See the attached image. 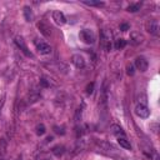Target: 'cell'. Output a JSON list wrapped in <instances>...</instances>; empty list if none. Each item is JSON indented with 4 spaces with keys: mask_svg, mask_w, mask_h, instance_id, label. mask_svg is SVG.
<instances>
[{
    "mask_svg": "<svg viewBox=\"0 0 160 160\" xmlns=\"http://www.w3.org/2000/svg\"><path fill=\"white\" fill-rule=\"evenodd\" d=\"M71 61H72V64L75 65V68H78V69H82V68L85 66V60H84V58H82L80 54L72 55Z\"/></svg>",
    "mask_w": 160,
    "mask_h": 160,
    "instance_id": "30bf717a",
    "label": "cell"
},
{
    "mask_svg": "<svg viewBox=\"0 0 160 160\" xmlns=\"http://www.w3.org/2000/svg\"><path fill=\"white\" fill-rule=\"evenodd\" d=\"M22 12H24V18H25V20L28 22H31L34 20V12H32V10H31L30 6H24Z\"/></svg>",
    "mask_w": 160,
    "mask_h": 160,
    "instance_id": "7c38bea8",
    "label": "cell"
},
{
    "mask_svg": "<svg viewBox=\"0 0 160 160\" xmlns=\"http://www.w3.org/2000/svg\"><path fill=\"white\" fill-rule=\"evenodd\" d=\"M4 102H5V96H2V98L0 99V112H1V109H2V106H4Z\"/></svg>",
    "mask_w": 160,
    "mask_h": 160,
    "instance_id": "484cf974",
    "label": "cell"
},
{
    "mask_svg": "<svg viewBox=\"0 0 160 160\" xmlns=\"http://www.w3.org/2000/svg\"><path fill=\"white\" fill-rule=\"evenodd\" d=\"M38 29H39L40 32H41L44 36H46V38H49V36L51 35V28H50V25H49L45 20H40V21L38 22Z\"/></svg>",
    "mask_w": 160,
    "mask_h": 160,
    "instance_id": "5b68a950",
    "label": "cell"
},
{
    "mask_svg": "<svg viewBox=\"0 0 160 160\" xmlns=\"http://www.w3.org/2000/svg\"><path fill=\"white\" fill-rule=\"evenodd\" d=\"M155 160H160V158H159V156L156 155V156H155Z\"/></svg>",
    "mask_w": 160,
    "mask_h": 160,
    "instance_id": "83f0119b",
    "label": "cell"
},
{
    "mask_svg": "<svg viewBox=\"0 0 160 160\" xmlns=\"http://www.w3.org/2000/svg\"><path fill=\"white\" fill-rule=\"evenodd\" d=\"M46 132V129H45V125L44 124H39L38 126H36V135H39V136H41V135H44Z\"/></svg>",
    "mask_w": 160,
    "mask_h": 160,
    "instance_id": "d6986e66",
    "label": "cell"
},
{
    "mask_svg": "<svg viewBox=\"0 0 160 160\" xmlns=\"http://www.w3.org/2000/svg\"><path fill=\"white\" fill-rule=\"evenodd\" d=\"M144 35L139 31H131L130 32V44L131 45H140L142 41H144Z\"/></svg>",
    "mask_w": 160,
    "mask_h": 160,
    "instance_id": "8992f818",
    "label": "cell"
},
{
    "mask_svg": "<svg viewBox=\"0 0 160 160\" xmlns=\"http://www.w3.org/2000/svg\"><path fill=\"white\" fill-rule=\"evenodd\" d=\"M140 8H141V4H140V2L130 4V5L126 8V11H129V12H136V11L140 10Z\"/></svg>",
    "mask_w": 160,
    "mask_h": 160,
    "instance_id": "2e32d148",
    "label": "cell"
},
{
    "mask_svg": "<svg viewBox=\"0 0 160 160\" xmlns=\"http://www.w3.org/2000/svg\"><path fill=\"white\" fill-rule=\"evenodd\" d=\"M52 20H54L58 25H64V24L66 22V16L64 15L62 11L55 10V11H52Z\"/></svg>",
    "mask_w": 160,
    "mask_h": 160,
    "instance_id": "ba28073f",
    "label": "cell"
},
{
    "mask_svg": "<svg viewBox=\"0 0 160 160\" xmlns=\"http://www.w3.org/2000/svg\"><path fill=\"white\" fill-rule=\"evenodd\" d=\"M94 86H95L94 82L88 84V85H86V94H92V91H94Z\"/></svg>",
    "mask_w": 160,
    "mask_h": 160,
    "instance_id": "603a6c76",
    "label": "cell"
},
{
    "mask_svg": "<svg viewBox=\"0 0 160 160\" xmlns=\"http://www.w3.org/2000/svg\"><path fill=\"white\" fill-rule=\"evenodd\" d=\"M36 49L40 54H44V55H48L51 52V46L44 41H40V42H36Z\"/></svg>",
    "mask_w": 160,
    "mask_h": 160,
    "instance_id": "9c48e42d",
    "label": "cell"
},
{
    "mask_svg": "<svg viewBox=\"0 0 160 160\" xmlns=\"http://www.w3.org/2000/svg\"><path fill=\"white\" fill-rule=\"evenodd\" d=\"M14 41H15L16 46H18L28 58H32V54L29 51V49H28V46H26V44H25V41H24V39H22L21 36H16V38L14 39Z\"/></svg>",
    "mask_w": 160,
    "mask_h": 160,
    "instance_id": "3957f363",
    "label": "cell"
},
{
    "mask_svg": "<svg viewBox=\"0 0 160 160\" xmlns=\"http://www.w3.org/2000/svg\"><path fill=\"white\" fill-rule=\"evenodd\" d=\"M85 5H89V6H104L105 5V2H102V1H82Z\"/></svg>",
    "mask_w": 160,
    "mask_h": 160,
    "instance_id": "ffe728a7",
    "label": "cell"
},
{
    "mask_svg": "<svg viewBox=\"0 0 160 160\" xmlns=\"http://www.w3.org/2000/svg\"><path fill=\"white\" fill-rule=\"evenodd\" d=\"M51 151H52V154L55 155V156H58V158H60L64 152H65V146L64 145H55L52 149H51Z\"/></svg>",
    "mask_w": 160,
    "mask_h": 160,
    "instance_id": "9a60e30c",
    "label": "cell"
},
{
    "mask_svg": "<svg viewBox=\"0 0 160 160\" xmlns=\"http://www.w3.org/2000/svg\"><path fill=\"white\" fill-rule=\"evenodd\" d=\"M145 29L148 32H150L151 35L158 36L159 35V21L152 19V20H148L145 24Z\"/></svg>",
    "mask_w": 160,
    "mask_h": 160,
    "instance_id": "7a4b0ae2",
    "label": "cell"
},
{
    "mask_svg": "<svg viewBox=\"0 0 160 160\" xmlns=\"http://www.w3.org/2000/svg\"><path fill=\"white\" fill-rule=\"evenodd\" d=\"M110 130H111V132L116 136V138H121V136H125V132H124V130L121 129V126L120 125H118V124H114V125H111V128H110Z\"/></svg>",
    "mask_w": 160,
    "mask_h": 160,
    "instance_id": "4fadbf2b",
    "label": "cell"
},
{
    "mask_svg": "<svg viewBox=\"0 0 160 160\" xmlns=\"http://www.w3.org/2000/svg\"><path fill=\"white\" fill-rule=\"evenodd\" d=\"M5 152H6V141L4 139H0V160H2Z\"/></svg>",
    "mask_w": 160,
    "mask_h": 160,
    "instance_id": "e0dca14e",
    "label": "cell"
},
{
    "mask_svg": "<svg viewBox=\"0 0 160 160\" xmlns=\"http://www.w3.org/2000/svg\"><path fill=\"white\" fill-rule=\"evenodd\" d=\"M134 72H135V70H134V65H131V64L128 65V66H126V74L131 76V75H134Z\"/></svg>",
    "mask_w": 160,
    "mask_h": 160,
    "instance_id": "44dd1931",
    "label": "cell"
},
{
    "mask_svg": "<svg viewBox=\"0 0 160 160\" xmlns=\"http://www.w3.org/2000/svg\"><path fill=\"white\" fill-rule=\"evenodd\" d=\"M135 112H136L138 116H140V118H142V119H145V118H148V116L150 115L149 108H148L146 105H142V104H138V105H136Z\"/></svg>",
    "mask_w": 160,
    "mask_h": 160,
    "instance_id": "52a82bcc",
    "label": "cell"
},
{
    "mask_svg": "<svg viewBox=\"0 0 160 160\" xmlns=\"http://www.w3.org/2000/svg\"><path fill=\"white\" fill-rule=\"evenodd\" d=\"M96 145L99 148H101L102 150H108V151H115L116 150V148L111 142H108V141H96Z\"/></svg>",
    "mask_w": 160,
    "mask_h": 160,
    "instance_id": "8fae6325",
    "label": "cell"
},
{
    "mask_svg": "<svg viewBox=\"0 0 160 160\" xmlns=\"http://www.w3.org/2000/svg\"><path fill=\"white\" fill-rule=\"evenodd\" d=\"M79 35H80L81 40H82L84 42H86V44H94L95 40H96L95 32H94L92 30H90V29H84V30H81Z\"/></svg>",
    "mask_w": 160,
    "mask_h": 160,
    "instance_id": "6da1fadb",
    "label": "cell"
},
{
    "mask_svg": "<svg viewBox=\"0 0 160 160\" xmlns=\"http://www.w3.org/2000/svg\"><path fill=\"white\" fill-rule=\"evenodd\" d=\"M16 160H22V158H21V156H19V158H18Z\"/></svg>",
    "mask_w": 160,
    "mask_h": 160,
    "instance_id": "f1b7e54d",
    "label": "cell"
},
{
    "mask_svg": "<svg viewBox=\"0 0 160 160\" xmlns=\"http://www.w3.org/2000/svg\"><path fill=\"white\" fill-rule=\"evenodd\" d=\"M135 68L138 69V70H140L141 72H144V71H146L148 70V66H149V62H148V60H146V58H144V56H138L136 59H135Z\"/></svg>",
    "mask_w": 160,
    "mask_h": 160,
    "instance_id": "277c9868",
    "label": "cell"
},
{
    "mask_svg": "<svg viewBox=\"0 0 160 160\" xmlns=\"http://www.w3.org/2000/svg\"><path fill=\"white\" fill-rule=\"evenodd\" d=\"M46 140H48V141H51V140H52V136H49Z\"/></svg>",
    "mask_w": 160,
    "mask_h": 160,
    "instance_id": "4316f807",
    "label": "cell"
},
{
    "mask_svg": "<svg viewBox=\"0 0 160 160\" xmlns=\"http://www.w3.org/2000/svg\"><path fill=\"white\" fill-rule=\"evenodd\" d=\"M129 29H130V25H129L128 22L120 24V30H121V31H126V30H129Z\"/></svg>",
    "mask_w": 160,
    "mask_h": 160,
    "instance_id": "d4e9b609",
    "label": "cell"
},
{
    "mask_svg": "<svg viewBox=\"0 0 160 160\" xmlns=\"http://www.w3.org/2000/svg\"><path fill=\"white\" fill-rule=\"evenodd\" d=\"M118 142L121 148L126 149V150H131V145L129 142V140L126 139V136H121V138H118Z\"/></svg>",
    "mask_w": 160,
    "mask_h": 160,
    "instance_id": "5bb4252c",
    "label": "cell"
},
{
    "mask_svg": "<svg viewBox=\"0 0 160 160\" xmlns=\"http://www.w3.org/2000/svg\"><path fill=\"white\" fill-rule=\"evenodd\" d=\"M54 131H55L56 134H59V135H64V134H65L64 128H60V126H54Z\"/></svg>",
    "mask_w": 160,
    "mask_h": 160,
    "instance_id": "cb8c5ba5",
    "label": "cell"
},
{
    "mask_svg": "<svg viewBox=\"0 0 160 160\" xmlns=\"http://www.w3.org/2000/svg\"><path fill=\"white\" fill-rule=\"evenodd\" d=\"M125 46H126V40H125V39H118V40L115 41V49L120 50V49H122V48H125Z\"/></svg>",
    "mask_w": 160,
    "mask_h": 160,
    "instance_id": "ac0fdd59",
    "label": "cell"
},
{
    "mask_svg": "<svg viewBox=\"0 0 160 160\" xmlns=\"http://www.w3.org/2000/svg\"><path fill=\"white\" fill-rule=\"evenodd\" d=\"M40 86H42V88H49V86H50V82H49L45 78H41V79H40Z\"/></svg>",
    "mask_w": 160,
    "mask_h": 160,
    "instance_id": "7402d4cb",
    "label": "cell"
}]
</instances>
